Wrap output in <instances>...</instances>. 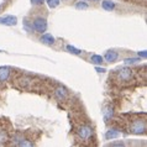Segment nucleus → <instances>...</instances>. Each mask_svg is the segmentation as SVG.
<instances>
[{
  "instance_id": "obj_1",
  "label": "nucleus",
  "mask_w": 147,
  "mask_h": 147,
  "mask_svg": "<svg viewBox=\"0 0 147 147\" xmlns=\"http://www.w3.org/2000/svg\"><path fill=\"white\" fill-rule=\"evenodd\" d=\"M146 131V122L144 120H135L130 125V132L135 135H141Z\"/></svg>"
},
{
  "instance_id": "obj_2",
  "label": "nucleus",
  "mask_w": 147,
  "mask_h": 147,
  "mask_svg": "<svg viewBox=\"0 0 147 147\" xmlns=\"http://www.w3.org/2000/svg\"><path fill=\"white\" fill-rule=\"evenodd\" d=\"M78 136L82 138L83 141H88L90 140V137L93 136V129L88 125H83L80 126L78 130Z\"/></svg>"
},
{
  "instance_id": "obj_3",
  "label": "nucleus",
  "mask_w": 147,
  "mask_h": 147,
  "mask_svg": "<svg viewBox=\"0 0 147 147\" xmlns=\"http://www.w3.org/2000/svg\"><path fill=\"white\" fill-rule=\"evenodd\" d=\"M34 30L35 31H37V32H45L47 30V21H46V19H43V18H37L34 21Z\"/></svg>"
},
{
  "instance_id": "obj_4",
  "label": "nucleus",
  "mask_w": 147,
  "mask_h": 147,
  "mask_svg": "<svg viewBox=\"0 0 147 147\" xmlns=\"http://www.w3.org/2000/svg\"><path fill=\"white\" fill-rule=\"evenodd\" d=\"M117 78L122 82H129L130 79L132 78V71L131 68H127V67H124L121 68L119 73H117Z\"/></svg>"
},
{
  "instance_id": "obj_5",
  "label": "nucleus",
  "mask_w": 147,
  "mask_h": 147,
  "mask_svg": "<svg viewBox=\"0 0 147 147\" xmlns=\"http://www.w3.org/2000/svg\"><path fill=\"white\" fill-rule=\"evenodd\" d=\"M0 24L5 26H15L18 24V18L13 15H7V16H1L0 18Z\"/></svg>"
},
{
  "instance_id": "obj_6",
  "label": "nucleus",
  "mask_w": 147,
  "mask_h": 147,
  "mask_svg": "<svg viewBox=\"0 0 147 147\" xmlns=\"http://www.w3.org/2000/svg\"><path fill=\"white\" fill-rule=\"evenodd\" d=\"M55 95H56V98H57L58 100L63 101V100L67 98L68 92H67V89L64 88V87H58V88L56 89V92H55Z\"/></svg>"
},
{
  "instance_id": "obj_7",
  "label": "nucleus",
  "mask_w": 147,
  "mask_h": 147,
  "mask_svg": "<svg viewBox=\"0 0 147 147\" xmlns=\"http://www.w3.org/2000/svg\"><path fill=\"white\" fill-rule=\"evenodd\" d=\"M117 57H119V55H117V52L113 51V50H110V51H108L107 53H105V56L103 57V58H104L105 61H107V62L113 63V62H115V61L117 59Z\"/></svg>"
},
{
  "instance_id": "obj_8",
  "label": "nucleus",
  "mask_w": 147,
  "mask_h": 147,
  "mask_svg": "<svg viewBox=\"0 0 147 147\" xmlns=\"http://www.w3.org/2000/svg\"><path fill=\"white\" fill-rule=\"evenodd\" d=\"M11 73V68L10 67H1L0 68V82H5L9 78Z\"/></svg>"
},
{
  "instance_id": "obj_9",
  "label": "nucleus",
  "mask_w": 147,
  "mask_h": 147,
  "mask_svg": "<svg viewBox=\"0 0 147 147\" xmlns=\"http://www.w3.org/2000/svg\"><path fill=\"white\" fill-rule=\"evenodd\" d=\"M41 42L45 43V45H48V46H51V45L55 43V37L51 34H43L42 36H41Z\"/></svg>"
},
{
  "instance_id": "obj_10",
  "label": "nucleus",
  "mask_w": 147,
  "mask_h": 147,
  "mask_svg": "<svg viewBox=\"0 0 147 147\" xmlns=\"http://www.w3.org/2000/svg\"><path fill=\"white\" fill-rule=\"evenodd\" d=\"M14 140H15V144L18 145V146H32L31 142H28L26 138H24V137H21V136H19V135L14 137Z\"/></svg>"
},
{
  "instance_id": "obj_11",
  "label": "nucleus",
  "mask_w": 147,
  "mask_h": 147,
  "mask_svg": "<svg viewBox=\"0 0 147 147\" xmlns=\"http://www.w3.org/2000/svg\"><path fill=\"white\" fill-rule=\"evenodd\" d=\"M101 6H103L104 10L111 11V10L115 9V3H114V1H110V0H103V3H101Z\"/></svg>"
},
{
  "instance_id": "obj_12",
  "label": "nucleus",
  "mask_w": 147,
  "mask_h": 147,
  "mask_svg": "<svg viewBox=\"0 0 147 147\" xmlns=\"http://www.w3.org/2000/svg\"><path fill=\"white\" fill-rule=\"evenodd\" d=\"M119 135H120V132L117 131V130L111 129V130H109V131H107V134H105V137H107L108 140H110V138H117V137H119Z\"/></svg>"
},
{
  "instance_id": "obj_13",
  "label": "nucleus",
  "mask_w": 147,
  "mask_h": 147,
  "mask_svg": "<svg viewBox=\"0 0 147 147\" xmlns=\"http://www.w3.org/2000/svg\"><path fill=\"white\" fill-rule=\"evenodd\" d=\"M90 62L93 64H95V66H98V64H101L104 62V58L101 56H99V55H93L90 57Z\"/></svg>"
},
{
  "instance_id": "obj_14",
  "label": "nucleus",
  "mask_w": 147,
  "mask_h": 147,
  "mask_svg": "<svg viewBox=\"0 0 147 147\" xmlns=\"http://www.w3.org/2000/svg\"><path fill=\"white\" fill-rule=\"evenodd\" d=\"M45 1L47 3V5L51 7V9H55V7H57L59 5L61 0H45Z\"/></svg>"
},
{
  "instance_id": "obj_15",
  "label": "nucleus",
  "mask_w": 147,
  "mask_h": 147,
  "mask_svg": "<svg viewBox=\"0 0 147 147\" xmlns=\"http://www.w3.org/2000/svg\"><path fill=\"white\" fill-rule=\"evenodd\" d=\"M103 114H104V117L105 119H110V117L113 116V114H114V111H113V108H105L104 109V111H103Z\"/></svg>"
},
{
  "instance_id": "obj_16",
  "label": "nucleus",
  "mask_w": 147,
  "mask_h": 147,
  "mask_svg": "<svg viewBox=\"0 0 147 147\" xmlns=\"http://www.w3.org/2000/svg\"><path fill=\"white\" fill-rule=\"evenodd\" d=\"M67 51L68 52H71V53H73V55H80V50H78V48H76L74 46H72V45H68L67 46Z\"/></svg>"
},
{
  "instance_id": "obj_17",
  "label": "nucleus",
  "mask_w": 147,
  "mask_h": 147,
  "mask_svg": "<svg viewBox=\"0 0 147 147\" xmlns=\"http://www.w3.org/2000/svg\"><path fill=\"white\" fill-rule=\"evenodd\" d=\"M88 7V4H85L84 1H79L77 4V9H87Z\"/></svg>"
},
{
  "instance_id": "obj_18",
  "label": "nucleus",
  "mask_w": 147,
  "mask_h": 147,
  "mask_svg": "<svg viewBox=\"0 0 147 147\" xmlns=\"http://www.w3.org/2000/svg\"><path fill=\"white\" fill-rule=\"evenodd\" d=\"M138 58H126L125 59V63H136V62H138Z\"/></svg>"
},
{
  "instance_id": "obj_19",
  "label": "nucleus",
  "mask_w": 147,
  "mask_h": 147,
  "mask_svg": "<svg viewBox=\"0 0 147 147\" xmlns=\"http://www.w3.org/2000/svg\"><path fill=\"white\" fill-rule=\"evenodd\" d=\"M43 3H45V0H31L32 5H42Z\"/></svg>"
},
{
  "instance_id": "obj_20",
  "label": "nucleus",
  "mask_w": 147,
  "mask_h": 147,
  "mask_svg": "<svg viewBox=\"0 0 147 147\" xmlns=\"http://www.w3.org/2000/svg\"><path fill=\"white\" fill-rule=\"evenodd\" d=\"M95 71H96L98 73H104V72H107V69H105V68H100V67H96Z\"/></svg>"
},
{
  "instance_id": "obj_21",
  "label": "nucleus",
  "mask_w": 147,
  "mask_h": 147,
  "mask_svg": "<svg viewBox=\"0 0 147 147\" xmlns=\"http://www.w3.org/2000/svg\"><path fill=\"white\" fill-rule=\"evenodd\" d=\"M110 146H124V142H113Z\"/></svg>"
},
{
  "instance_id": "obj_22",
  "label": "nucleus",
  "mask_w": 147,
  "mask_h": 147,
  "mask_svg": "<svg viewBox=\"0 0 147 147\" xmlns=\"http://www.w3.org/2000/svg\"><path fill=\"white\" fill-rule=\"evenodd\" d=\"M138 55H140V57H142V58H146V57H147V53H146V51L138 52Z\"/></svg>"
}]
</instances>
